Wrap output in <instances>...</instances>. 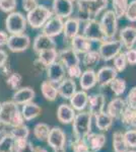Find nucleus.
Instances as JSON below:
<instances>
[{"mask_svg":"<svg viewBox=\"0 0 136 152\" xmlns=\"http://www.w3.org/2000/svg\"><path fill=\"white\" fill-rule=\"evenodd\" d=\"M0 124L10 128L24 124V119L18 109V104L13 100L0 102Z\"/></svg>","mask_w":136,"mask_h":152,"instance_id":"1","label":"nucleus"},{"mask_svg":"<svg viewBox=\"0 0 136 152\" xmlns=\"http://www.w3.org/2000/svg\"><path fill=\"white\" fill-rule=\"evenodd\" d=\"M93 119V116L90 111H82L75 115L72 122V132L74 138L85 139V137L91 132Z\"/></svg>","mask_w":136,"mask_h":152,"instance_id":"2","label":"nucleus"},{"mask_svg":"<svg viewBox=\"0 0 136 152\" xmlns=\"http://www.w3.org/2000/svg\"><path fill=\"white\" fill-rule=\"evenodd\" d=\"M53 12L46 5L38 4L26 13V21L32 28H42L47 21L53 16Z\"/></svg>","mask_w":136,"mask_h":152,"instance_id":"3","label":"nucleus"},{"mask_svg":"<svg viewBox=\"0 0 136 152\" xmlns=\"http://www.w3.org/2000/svg\"><path fill=\"white\" fill-rule=\"evenodd\" d=\"M26 18L18 11H12L5 18V28L9 35L24 34L26 29Z\"/></svg>","mask_w":136,"mask_h":152,"instance_id":"4","label":"nucleus"},{"mask_svg":"<svg viewBox=\"0 0 136 152\" xmlns=\"http://www.w3.org/2000/svg\"><path fill=\"white\" fill-rule=\"evenodd\" d=\"M109 0H76L77 10L86 12L91 18H95L108 7Z\"/></svg>","mask_w":136,"mask_h":152,"instance_id":"5","label":"nucleus"},{"mask_svg":"<svg viewBox=\"0 0 136 152\" xmlns=\"http://www.w3.org/2000/svg\"><path fill=\"white\" fill-rule=\"evenodd\" d=\"M100 24L107 40H112L115 38L118 31V18L115 12L113 10L106 11L101 18Z\"/></svg>","mask_w":136,"mask_h":152,"instance_id":"6","label":"nucleus"},{"mask_svg":"<svg viewBox=\"0 0 136 152\" xmlns=\"http://www.w3.org/2000/svg\"><path fill=\"white\" fill-rule=\"evenodd\" d=\"M82 35L90 42H98L101 44L107 41V38L101 28L100 21L96 20V18H90V20L86 21L83 26Z\"/></svg>","mask_w":136,"mask_h":152,"instance_id":"7","label":"nucleus"},{"mask_svg":"<svg viewBox=\"0 0 136 152\" xmlns=\"http://www.w3.org/2000/svg\"><path fill=\"white\" fill-rule=\"evenodd\" d=\"M123 46L120 40H107L103 43H101L99 47V54L101 56V59L104 61L113 60L119 53H121Z\"/></svg>","mask_w":136,"mask_h":152,"instance_id":"8","label":"nucleus"},{"mask_svg":"<svg viewBox=\"0 0 136 152\" xmlns=\"http://www.w3.org/2000/svg\"><path fill=\"white\" fill-rule=\"evenodd\" d=\"M46 142L52 148L53 152H65L66 134L59 127H53L50 130Z\"/></svg>","mask_w":136,"mask_h":152,"instance_id":"9","label":"nucleus"},{"mask_svg":"<svg viewBox=\"0 0 136 152\" xmlns=\"http://www.w3.org/2000/svg\"><path fill=\"white\" fill-rule=\"evenodd\" d=\"M6 46L13 53L24 52L31 46V38L24 33L16 34V35H9Z\"/></svg>","mask_w":136,"mask_h":152,"instance_id":"10","label":"nucleus"},{"mask_svg":"<svg viewBox=\"0 0 136 152\" xmlns=\"http://www.w3.org/2000/svg\"><path fill=\"white\" fill-rule=\"evenodd\" d=\"M74 9L73 1L71 0H53L52 12L54 15L61 18H68L72 15Z\"/></svg>","mask_w":136,"mask_h":152,"instance_id":"11","label":"nucleus"},{"mask_svg":"<svg viewBox=\"0 0 136 152\" xmlns=\"http://www.w3.org/2000/svg\"><path fill=\"white\" fill-rule=\"evenodd\" d=\"M63 28H64L63 18L53 15L44 24V26L42 28V33L48 37H51V38H55V37L61 35L63 33Z\"/></svg>","mask_w":136,"mask_h":152,"instance_id":"12","label":"nucleus"},{"mask_svg":"<svg viewBox=\"0 0 136 152\" xmlns=\"http://www.w3.org/2000/svg\"><path fill=\"white\" fill-rule=\"evenodd\" d=\"M46 73L49 81H51L54 84H59L65 78L66 69L62 63L59 60H57L56 62L47 67Z\"/></svg>","mask_w":136,"mask_h":152,"instance_id":"13","label":"nucleus"},{"mask_svg":"<svg viewBox=\"0 0 136 152\" xmlns=\"http://www.w3.org/2000/svg\"><path fill=\"white\" fill-rule=\"evenodd\" d=\"M58 60L64 65V67L69 68L80 64V58L78 54L72 48H65L58 52Z\"/></svg>","mask_w":136,"mask_h":152,"instance_id":"14","label":"nucleus"},{"mask_svg":"<svg viewBox=\"0 0 136 152\" xmlns=\"http://www.w3.org/2000/svg\"><path fill=\"white\" fill-rule=\"evenodd\" d=\"M117 75L118 72L115 70L114 67L104 66V67L100 68L96 72V84H99L101 87L108 86L117 77Z\"/></svg>","mask_w":136,"mask_h":152,"instance_id":"15","label":"nucleus"},{"mask_svg":"<svg viewBox=\"0 0 136 152\" xmlns=\"http://www.w3.org/2000/svg\"><path fill=\"white\" fill-rule=\"evenodd\" d=\"M88 111L93 116L104 112L106 107V97L103 94H93L88 95Z\"/></svg>","mask_w":136,"mask_h":152,"instance_id":"16","label":"nucleus"},{"mask_svg":"<svg viewBox=\"0 0 136 152\" xmlns=\"http://www.w3.org/2000/svg\"><path fill=\"white\" fill-rule=\"evenodd\" d=\"M36 96V92L32 87L24 86L21 87L14 91L12 95V100L18 105H23L24 104H28L29 102H33V99Z\"/></svg>","mask_w":136,"mask_h":152,"instance_id":"17","label":"nucleus"},{"mask_svg":"<svg viewBox=\"0 0 136 152\" xmlns=\"http://www.w3.org/2000/svg\"><path fill=\"white\" fill-rule=\"evenodd\" d=\"M127 102L125 99H121V97H116L111 100L107 105V114L110 117H112L114 120H119L122 116L123 112H124Z\"/></svg>","mask_w":136,"mask_h":152,"instance_id":"18","label":"nucleus"},{"mask_svg":"<svg viewBox=\"0 0 136 152\" xmlns=\"http://www.w3.org/2000/svg\"><path fill=\"white\" fill-rule=\"evenodd\" d=\"M120 41L125 49H131L136 44V28L133 26H128L123 28L119 33Z\"/></svg>","mask_w":136,"mask_h":152,"instance_id":"19","label":"nucleus"},{"mask_svg":"<svg viewBox=\"0 0 136 152\" xmlns=\"http://www.w3.org/2000/svg\"><path fill=\"white\" fill-rule=\"evenodd\" d=\"M51 48H56V42L54 40V38L44 35L43 33L35 38L33 43V49L37 54Z\"/></svg>","mask_w":136,"mask_h":152,"instance_id":"20","label":"nucleus"},{"mask_svg":"<svg viewBox=\"0 0 136 152\" xmlns=\"http://www.w3.org/2000/svg\"><path fill=\"white\" fill-rule=\"evenodd\" d=\"M58 94L64 99H70V97L76 92V83L72 78H64L57 86Z\"/></svg>","mask_w":136,"mask_h":152,"instance_id":"21","label":"nucleus"},{"mask_svg":"<svg viewBox=\"0 0 136 152\" xmlns=\"http://www.w3.org/2000/svg\"><path fill=\"white\" fill-rule=\"evenodd\" d=\"M75 110L67 104H61L57 109V119L61 124H71L75 117Z\"/></svg>","mask_w":136,"mask_h":152,"instance_id":"22","label":"nucleus"},{"mask_svg":"<svg viewBox=\"0 0 136 152\" xmlns=\"http://www.w3.org/2000/svg\"><path fill=\"white\" fill-rule=\"evenodd\" d=\"M79 29H80V21L77 18H71V16L66 18V20L64 21V28H63L64 38L66 40L71 41L74 37L79 34Z\"/></svg>","mask_w":136,"mask_h":152,"instance_id":"23","label":"nucleus"},{"mask_svg":"<svg viewBox=\"0 0 136 152\" xmlns=\"http://www.w3.org/2000/svg\"><path fill=\"white\" fill-rule=\"evenodd\" d=\"M85 141L91 151L99 152L100 150H102L104 146L106 145L107 138L102 133H93V132H90L85 137Z\"/></svg>","mask_w":136,"mask_h":152,"instance_id":"24","label":"nucleus"},{"mask_svg":"<svg viewBox=\"0 0 136 152\" xmlns=\"http://www.w3.org/2000/svg\"><path fill=\"white\" fill-rule=\"evenodd\" d=\"M70 105L75 111L82 112L87 107L88 102V94L85 90H76V92L70 97Z\"/></svg>","mask_w":136,"mask_h":152,"instance_id":"25","label":"nucleus"},{"mask_svg":"<svg viewBox=\"0 0 136 152\" xmlns=\"http://www.w3.org/2000/svg\"><path fill=\"white\" fill-rule=\"evenodd\" d=\"M71 48L75 51L76 53L79 55V54H85L88 51L91 50V42L86 39L83 35L75 36L74 38L71 40Z\"/></svg>","mask_w":136,"mask_h":152,"instance_id":"26","label":"nucleus"},{"mask_svg":"<svg viewBox=\"0 0 136 152\" xmlns=\"http://www.w3.org/2000/svg\"><path fill=\"white\" fill-rule=\"evenodd\" d=\"M79 85L82 90L91 89L96 85V72L91 68H87L83 71L82 74L79 77Z\"/></svg>","mask_w":136,"mask_h":152,"instance_id":"27","label":"nucleus"},{"mask_svg":"<svg viewBox=\"0 0 136 152\" xmlns=\"http://www.w3.org/2000/svg\"><path fill=\"white\" fill-rule=\"evenodd\" d=\"M21 114L24 119V121H32L38 118L42 113V107L36 102H29L28 104H23V109H21Z\"/></svg>","mask_w":136,"mask_h":152,"instance_id":"28","label":"nucleus"},{"mask_svg":"<svg viewBox=\"0 0 136 152\" xmlns=\"http://www.w3.org/2000/svg\"><path fill=\"white\" fill-rule=\"evenodd\" d=\"M122 125L127 129L134 128L136 124V107L127 104L120 118Z\"/></svg>","mask_w":136,"mask_h":152,"instance_id":"29","label":"nucleus"},{"mask_svg":"<svg viewBox=\"0 0 136 152\" xmlns=\"http://www.w3.org/2000/svg\"><path fill=\"white\" fill-rule=\"evenodd\" d=\"M93 119H95L96 128L102 132L108 131V130L113 126L114 119L112 117L109 116L106 112H103V113H101V114L95 115V116H93Z\"/></svg>","mask_w":136,"mask_h":152,"instance_id":"30","label":"nucleus"},{"mask_svg":"<svg viewBox=\"0 0 136 152\" xmlns=\"http://www.w3.org/2000/svg\"><path fill=\"white\" fill-rule=\"evenodd\" d=\"M41 91L43 96L45 97V99L48 100V102H54L59 95L57 86H55V84L49 81V80H45V81L42 82Z\"/></svg>","mask_w":136,"mask_h":152,"instance_id":"31","label":"nucleus"},{"mask_svg":"<svg viewBox=\"0 0 136 152\" xmlns=\"http://www.w3.org/2000/svg\"><path fill=\"white\" fill-rule=\"evenodd\" d=\"M38 59L46 67H48L49 65L53 64L54 62H56L58 60V51H57L56 48L48 49V50H45L43 52L39 53Z\"/></svg>","mask_w":136,"mask_h":152,"instance_id":"32","label":"nucleus"},{"mask_svg":"<svg viewBox=\"0 0 136 152\" xmlns=\"http://www.w3.org/2000/svg\"><path fill=\"white\" fill-rule=\"evenodd\" d=\"M113 149L114 152H127L129 147L124 138V133L116 131L113 133Z\"/></svg>","mask_w":136,"mask_h":152,"instance_id":"33","label":"nucleus"},{"mask_svg":"<svg viewBox=\"0 0 136 152\" xmlns=\"http://www.w3.org/2000/svg\"><path fill=\"white\" fill-rule=\"evenodd\" d=\"M51 128L49 127V125H47L45 123H39L34 127L33 133L34 136L37 140L39 141H46L47 138L49 136Z\"/></svg>","mask_w":136,"mask_h":152,"instance_id":"34","label":"nucleus"},{"mask_svg":"<svg viewBox=\"0 0 136 152\" xmlns=\"http://www.w3.org/2000/svg\"><path fill=\"white\" fill-rule=\"evenodd\" d=\"M101 60V56L99 54L98 51H88L87 53L83 54L82 57V64L87 68H91L93 66H96L100 62Z\"/></svg>","mask_w":136,"mask_h":152,"instance_id":"35","label":"nucleus"},{"mask_svg":"<svg viewBox=\"0 0 136 152\" xmlns=\"http://www.w3.org/2000/svg\"><path fill=\"white\" fill-rule=\"evenodd\" d=\"M109 86L111 87V90L116 96H121L125 92L126 88H127V84L126 81L123 78H118L116 77L112 82L109 84Z\"/></svg>","mask_w":136,"mask_h":152,"instance_id":"36","label":"nucleus"},{"mask_svg":"<svg viewBox=\"0 0 136 152\" xmlns=\"http://www.w3.org/2000/svg\"><path fill=\"white\" fill-rule=\"evenodd\" d=\"M9 134L13 137L14 140L16 139H28L29 136V129L26 125H19L16 127H12L9 131Z\"/></svg>","mask_w":136,"mask_h":152,"instance_id":"37","label":"nucleus"},{"mask_svg":"<svg viewBox=\"0 0 136 152\" xmlns=\"http://www.w3.org/2000/svg\"><path fill=\"white\" fill-rule=\"evenodd\" d=\"M14 152H36V148L28 139H16L14 140Z\"/></svg>","mask_w":136,"mask_h":152,"instance_id":"38","label":"nucleus"},{"mask_svg":"<svg viewBox=\"0 0 136 152\" xmlns=\"http://www.w3.org/2000/svg\"><path fill=\"white\" fill-rule=\"evenodd\" d=\"M0 152H14V139L9 132L0 139Z\"/></svg>","mask_w":136,"mask_h":152,"instance_id":"39","label":"nucleus"},{"mask_svg":"<svg viewBox=\"0 0 136 152\" xmlns=\"http://www.w3.org/2000/svg\"><path fill=\"white\" fill-rule=\"evenodd\" d=\"M21 83H23V76L17 72H11L6 78V84L12 90H17L21 88Z\"/></svg>","mask_w":136,"mask_h":152,"instance_id":"40","label":"nucleus"},{"mask_svg":"<svg viewBox=\"0 0 136 152\" xmlns=\"http://www.w3.org/2000/svg\"><path fill=\"white\" fill-rule=\"evenodd\" d=\"M113 2V11L117 15L118 18L125 15L126 9L128 6V0H112Z\"/></svg>","mask_w":136,"mask_h":152,"instance_id":"41","label":"nucleus"},{"mask_svg":"<svg viewBox=\"0 0 136 152\" xmlns=\"http://www.w3.org/2000/svg\"><path fill=\"white\" fill-rule=\"evenodd\" d=\"M113 60H114L113 67L115 68V70L117 72H122V71H124L126 69V66H127L128 63L127 60H126L124 53H119Z\"/></svg>","mask_w":136,"mask_h":152,"instance_id":"42","label":"nucleus"},{"mask_svg":"<svg viewBox=\"0 0 136 152\" xmlns=\"http://www.w3.org/2000/svg\"><path fill=\"white\" fill-rule=\"evenodd\" d=\"M71 147H72L73 152H91L85 139L74 138L73 142L71 143Z\"/></svg>","mask_w":136,"mask_h":152,"instance_id":"43","label":"nucleus"},{"mask_svg":"<svg viewBox=\"0 0 136 152\" xmlns=\"http://www.w3.org/2000/svg\"><path fill=\"white\" fill-rule=\"evenodd\" d=\"M124 138L129 148H136V130L135 129H128L124 133Z\"/></svg>","mask_w":136,"mask_h":152,"instance_id":"44","label":"nucleus"},{"mask_svg":"<svg viewBox=\"0 0 136 152\" xmlns=\"http://www.w3.org/2000/svg\"><path fill=\"white\" fill-rule=\"evenodd\" d=\"M17 1L16 0H0V10L10 13L16 8Z\"/></svg>","mask_w":136,"mask_h":152,"instance_id":"45","label":"nucleus"},{"mask_svg":"<svg viewBox=\"0 0 136 152\" xmlns=\"http://www.w3.org/2000/svg\"><path fill=\"white\" fill-rule=\"evenodd\" d=\"M124 16L131 23L136 21V0H132L130 3H128Z\"/></svg>","mask_w":136,"mask_h":152,"instance_id":"46","label":"nucleus"},{"mask_svg":"<svg viewBox=\"0 0 136 152\" xmlns=\"http://www.w3.org/2000/svg\"><path fill=\"white\" fill-rule=\"evenodd\" d=\"M66 74H67L69 77L72 78V79H79V77L82 74V70H81L80 65H75L72 66V67L66 68Z\"/></svg>","mask_w":136,"mask_h":152,"instance_id":"47","label":"nucleus"},{"mask_svg":"<svg viewBox=\"0 0 136 152\" xmlns=\"http://www.w3.org/2000/svg\"><path fill=\"white\" fill-rule=\"evenodd\" d=\"M126 60H127V63L130 65H136V49L131 48L126 50V52H124Z\"/></svg>","mask_w":136,"mask_h":152,"instance_id":"48","label":"nucleus"},{"mask_svg":"<svg viewBox=\"0 0 136 152\" xmlns=\"http://www.w3.org/2000/svg\"><path fill=\"white\" fill-rule=\"evenodd\" d=\"M126 102L129 105H134V107H136V86L132 87L130 89L129 94L127 95V99H126Z\"/></svg>","mask_w":136,"mask_h":152,"instance_id":"49","label":"nucleus"},{"mask_svg":"<svg viewBox=\"0 0 136 152\" xmlns=\"http://www.w3.org/2000/svg\"><path fill=\"white\" fill-rule=\"evenodd\" d=\"M39 4L38 0H23V8L26 12L31 11Z\"/></svg>","mask_w":136,"mask_h":152,"instance_id":"50","label":"nucleus"},{"mask_svg":"<svg viewBox=\"0 0 136 152\" xmlns=\"http://www.w3.org/2000/svg\"><path fill=\"white\" fill-rule=\"evenodd\" d=\"M46 69H47V67L41 62L40 60H39L38 58L34 61V70L36 71V72L42 73V72H44V71H46Z\"/></svg>","mask_w":136,"mask_h":152,"instance_id":"51","label":"nucleus"},{"mask_svg":"<svg viewBox=\"0 0 136 152\" xmlns=\"http://www.w3.org/2000/svg\"><path fill=\"white\" fill-rule=\"evenodd\" d=\"M9 35L4 31H0V48L4 47L7 45V42H8Z\"/></svg>","mask_w":136,"mask_h":152,"instance_id":"52","label":"nucleus"},{"mask_svg":"<svg viewBox=\"0 0 136 152\" xmlns=\"http://www.w3.org/2000/svg\"><path fill=\"white\" fill-rule=\"evenodd\" d=\"M7 60H8V55L4 50L0 49V68L3 67L4 65L7 63Z\"/></svg>","mask_w":136,"mask_h":152,"instance_id":"53","label":"nucleus"},{"mask_svg":"<svg viewBox=\"0 0 136 152\" xmlns=\"http://www.w3.org/2000/svg\"><path fill=\"white\" fill-rule=\"evenodd\" d=\"M8 132L9 131H7V126H5V125H3V124H0V139L3 136H5Z\"/></svg>","mask_w":136,"mask_h":152,"instance_id":"54","label":"nucleus"},{"mask_svg":"<svg viewBox=\"0 0 136 152\" xmlns=\"http://www.w3.org/2000/svg\"><path fill=\"white\" fill-rule=\"evenodd\" d=\"M1 69H2V73H3V75L8 76V75L11 73L10 68H9V66H8V65H6V64L4 65L3 67H1Z\"/></svg>","mask_w":136,"mask_h":152,"instance_id":"55","label":"nucleus"},{"mask_svg":"<svg viewBox=\"0 0 136 152\" xmlns=\"http://www.w3.org/2000/svg\"><path fill=\"white\" fill-rule=\"evenodd\" d=\"M36 152H48V151H47L46 149H44V148L38 147V148H36Z\"/></svg>","mask_w":136,"mask_h":152,"instance_id":"56","label":"nucleus"},{"mask_svg":"<svg viewBox=\"0 0 136 152\" xmlns=\"http://www.w3.org/2000/svg\"><path fill=\"white\" fill-rule=\"evenodd\" d=\"M127 152H136L135 150H129V149H128V151Z\"/></svg>","mask_w":136,"mask_h":152,"instance_id":"57","label":"nucleus"},{"mask_svg":"<svg viewBox=\"0 0 136 152\" xmlns=\"http://www.w3.org/2000/svg\"><path fill=\"white\" fill-rule=\"evenodd\" d=\"M134 129L136 130V124H135V126H134Z\"/></svg>","mask_w":136,"mask_h":152,"instance_id":"58","label":"nucleus"},{"mask_svg":"<svg viewBox=\"0 0 136 152\" xmlns=\"http://www.w3.org/2000/svg\"><path fill=\"white\" fill-rule=\"evenodd\" d=\"M71 1H73V2H74V1H76V0H71Z\"/></svg>","mask_w":136,"mask_h":152,"instance_id":"59","label":"nucleus"},{"mask_svg":"<svg viewBox=\"0 0 136 152\" xmlns=\"http://www.w3.org/2000/svg\"><path fill=\"white\" fill-rule=\"evenodd\" d=\"M91 152H93V151H91Z\"/></svg>","mask_w":136,"mask_h":152,"instance_id":"60","label":"nucleus"}]
</instances>
